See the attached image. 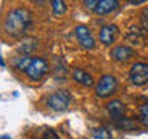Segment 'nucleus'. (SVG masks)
Segmentation results:
<instances>
[{
  "label": "nucleus",
  "mask_w": 148,
  "mask_h": 139,
  "mask_svg": "<svg viewBox=\"0 0 148 139\" xmlns=\"http://www.w3.org/2000/svg\"><path fill=\"white\" fill-rule=\"evenodd\" d=\"M139 114H140V120L148 127V102L140 107V111H139Z\"/></svg>",
  "instance_id": "f3484780"
},
{
  "label": "nucleus",
  "mask_w": 148,
  "mask_h": 139,
  "mask_svg": "<svg viewBox=\"0 0 148 139\" xmlns=\"http://www.w3.org/2000/svg\"><path fill=\"white\" fill-rule=\"evenodd\" d=\"M37 48V40L34 39H26V43H23L18 46V51L22 53V56H28L29 53H32Z\"/></svg>",
  "instance_id": "ddd939ff"
},
{
  "label": "nucleus",
  "mask_w": 148,
  "mask_h": 139,
  "mask_svg": "<svg viewBox=\"0 0 148 139\" xmlns=\"http://www.w3.org/2000/svg\"><path fill=\"white\" fill-rule=\"evenodd\" d=\"M116 90H117V79L111 74H103L96 85V94L100 99L110 97L111 94L116 93Z\"/></svg>",
  "instance_id": "7ed1b4c3"
},
{
  "label": "nucleus",
  "mask_w": 148,
  "mask_h": 139,
  "mask_svg": "<svg viewBox=\"0 0 148 139\" xmlns=\"http://www.w3.org/2000/svg\"><path fill=\"white\" fill-rule=\"evenodd\" d=\"M73 77H74V81H76L77 83H80V85H83V87H91L92 83H94V79L91 77V74H88L85 70H82V68L74 70Z\"/></svg>",
  "instance_id": "f8f14e48"
},
{
  "label": "nucleus",
  "mask_w": 148,
  "mask_h": 139,
  "mask_svg": "<svg viewBox=\"0 0 148 139\" xmlns=\"http://www.w3.org/2000/svg\"><path fill=\"white\" fill-rule=\"evenodd\" d=\"M83 5H85L88 9H92V11H94L96 6H97V0H85V2H83Z\"/></svg>",
  "instance_id": "aec40b11"
},
{
  "label": "nucleus",
  "mask_w": 148,
  "mask_h": 139,
  "mask_svg": "<svg viewBox=\"0 0 148 139\" xmlns=\"http://www.w3.org/2000/svg\"><path fill=\"white\" fill-rule=\"evenodd\" d=\"M92 138L94 139H113V134L106 127H97L92 131Z\"/></svg>",
  "instance_id": "4468645a"
},
{
  "label": "nucleus",
  "mask_w": 148,
  "mask_h": 139,
  "mask_svg": "<svg viewBox=\"0 0 148 139\" xmlns=\"http://www.w3.org/2000/svg\"><path fill=\"white\" fill-rule=\"evenodd\" d=\"M106 111H108V114L113 118L114 120H119L123 118V113H125V105L122 100L119 99H113L111 102L106 104Z\"/></svg>",
  "instance_id": "1a4fd4ad"
},
{
  "label": "nucleus",
  "mask_w": 148,
  "mask_h": 139,
  "mask_svg": "<svg viewBox=\"0 0 148 139\" xmlns=\"http://www.w3.org/2000/svg\"><path fill=\"white\" fill-rule=\"evenodd\" d=\"M140 17H142V25L148 30V6L143 9V12H142V16H140Z\"/></svg>",
  "instance_id": "6ab92c4d"
},
{
  "label": "nucleus",
  "mask_w": 148,
  "mask_h": 139,
  "mask_svg": "<svg viewBox=\"0 0 148 139\" xmlns=\"http://www.w3.org/2000/svg\"><path fill=\"white\" fill-rule=\"evenodd\" d=\"M43 139H60V138L57 136V133H56L54 130H45Z\"/></svg>",
  "instance_id": "a211bd4d"
},
{
  "label": "nucleus",
  "mask_w": 148,
  "mask_h": 139,
  "mask_svg": "<svg viewBox=\"0 0 148 139\" xmlns=\"http://www.w3.org/2000/svg\"><path fill=\"white\" fill-rule=\"evenodd\" d=\"M128 3H131V5H140V3H143V0H130Z\"/></svg>",
  "instance_id": "412c9836"
},
{
  "label": "nucleus",
  "mask_w": 148,
  "mask_h": 139,
  "mask_svg": "<svg viewBox=\"0 0 148 139\" xmlns=\"http://www.w3.org/2000/svg\"><path fill=\"white\" fill-rule=\"evenodd\" d=\"M32 25V14L26 8H14L5 17L3 30L9 37L20 39Z\"/></svg>",
  "instance_id": "f257e3e1"
},
{
  "label": "nucleus",
  "mask_w": 148,
  "mask_h": 139,
  "mask_svg": "<svg viewBox=\"0 0 148 139\" xmlns=\"http://www.w3.org/2000/svg\"><path fill=\"white\" fill-rule=\"evenodd\" d=\"M117 36H119V28L116 25H113V23H108V25H103L100 28L99 40H100V43L110 46L111 43H114V40L117 39Z\"/></svg>",
  "instance_id": "0eeeda50"
},
{
  "label": "nucleus",
  "mask_w": 148,
  "mask_h": 139,
  "mask_svg": "<svg viewBox=\"0 0 148 139\" xmlns=\"http://www.w3.org/2000/svg\"><path fill=\"white\" fill-rule=\"evenodd\" d=\"M133 56H134V50L127 45H117L111 50V57L114 60H117V62H127Z\"/></svg>",
  "instance_id": "6e6552de"
},
{
  "label": "nucleus",
  "mask_w": 148,
  "mask_h": 139,
  "mask_svg": "<svg viewBox=\"0 0 148 139\" xmlns=\"http://www.w3.org/2000/svg\"><path fill=\"white\" fill-rule=\"evenodd\" d=\"M117 8H119V2H117V0H99V2H97V6L94 9V12L103 16V14H110V12L116 11Z\"/></svg>",
  "instance_id": "9b49d317"
},
{
  "label": "nucleus",
  "mask_w": 148,
  "mask_h": 139,
  "mask_svg": "<svg viewBox=\"0 0 148 139\" xmlns=\"http://www.w3.org/2000/svg\"><path fill=\"white\" fill-rule=\"evenodd\" d=\"M0 139H9V136H2V138H0Z\"/></svg>",
  "instance_id": "4be33fe9"
},
{
  "label": "nucleus",
  "mask_w": 148,
  "mask_h": 139,
  "mask_svg": "<svg viewBox=\"0 0 148 139\" xmlns=\"http://www.w3.org/2000/svg\"><path fill=\"white\" fill-rule=\"evenodd\" d=\"M14 65L25 71V74L32 81H40L48 73V63L42 57H29V56H18L14 60Z\"/></svg>",
  "instance_id": "f03ea898"
},
{
  "label": "nucleus",
  "mask_w": 148,
  "mask_h": 139,
  "mask_svg": "<svg viewBox=\"0 0 148 139\" xmlns=\"http://www.w3.org/2000/svg\"><path fill=\"white\" fill-rule=\"evenodd\" d=\"M51 8H53V12L56 16H62V14L66 12V3L62 2V0H53L51 2Z\"/></svg>",
  "instance_id": "2eb2a0df"
},
{
  "label": "nucleus",
  "mask_w": 148,
  "mask_h": 139,
  "mask_svg": "<svg viewBox=\"0 0 148 139\" xmlns=\"http://www.w3.org/2000/svg\"><path fill=\"white\" fill-rule=\"evenodd\" d=\"M130 81L134 85L140 87L148 82V63L145 62H136L130 70Z\"/></svg>",
  "instance_id": "39448f33"
},
{
  "label": "nucleus",
  "mask_w": 148,
  "mask_h": 139,
  "mask_svg": "<svg viewBox=\"0 0 148 139\" xmlns=\"http://www.w3.org/2000/svg\"><path fill=\"white\" fill-rule=\"evenodd\" d=\"M114 124H116V127H119V128H123V130H127V128H133V122L131 120H128V119H119V120H114Z\"/></svg>",
  "instance_id": "dca6fc26"
},
{
  "label": "nucleus",
  "mask_w": 148,
  "mask_h": 139,
  "mask_svg": "<svg viewBox=\"0 0 148 139\" xmlns=\"http://www.w3.org/2000/svg\"><path fill=\"white\" fill-rule=\"evenodd\" d=\"M74 34H76V39H77L79 43H80L82 48H85V50H92V48L96 46L94 37H92L91 31L88 30L85 25H79V26H76V30H74Z\"/></svg>",
  "instance_id": "423d86ee"
},
{
  "label": "nucleus",
  "mask_w": 148,
  "mask_h": 139,
  "mask_svg": "<svg viewBox=\"0 0 148 139\" xmlns=\"http://www.w3.org/2000/svg\"><path fill=\"white\" fill-rule=\"evenodd\" d=\"M148 34V30L145 26H131L127 32V40L131 43H142Z\"/></svg>",
  "instance_id": "9d476101"
},
{
  "label": "nucleus",
  "mask_w": 148,
  "mask_h": 139,
  "mask_svg": "<svg viewBox=\"0 0 148 139\" xmlns=\"http://www.w3.org/2000/svg\"><path fill=\"white\" fill-rule=\"evenodd\" d=\"M69 102H71V94H69V91L59 90V91L53 93V94L48 97L46 105L54 111H63V110L68 108Z\"/></svg>",
  "instance_id": "20e7f679"
}]
</instances>
